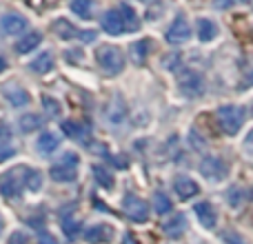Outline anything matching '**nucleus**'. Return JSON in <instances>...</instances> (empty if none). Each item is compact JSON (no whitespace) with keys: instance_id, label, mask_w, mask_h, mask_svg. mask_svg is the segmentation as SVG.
I'll list each match as a JSON object with an SVG mask.
<instances>
[{"instance_id":"39448f33","label":"nucleus","mask_w":253,"mask_h":244,"mask_svg":"<svg viewBox=\"0 0 253 244\" xmlns=\"http://www.w3.org/2000/svg\"><path fill=\"white\" fill-rule=\"evenodd\" d=\"M178 89L189 98H196L202 93V76L193 69H180L178 74Z\"/></svg>"},{"instance_id":"2eb2a0df","label":"nucleus","mask_w":253,"mask_h":244,"mask_svg":"<svg viewBox=\"0 0 253 244\" xmlns=\"http://www.w3.org/2000/svg\"><path fill=\"white\" fill-rule=\"evenodd\" d=\"M102 29L107 31L109 36H120L125 31V22L123 18H120L118 11H107L105 16H102Z\"/></svg>"},{"instance_id":"c9c22d12","label":"nucleus","mask_w":253,"mask_h":244,"mask_svg":"<svg viewBox=\"0 0 253 244\" xmlns=\"http://www.w3.org/2000/svg\"><path fill=\"white\" fill-rule=\"evenodd\" d=\"M245 151L247 153H253V129L247 133V138H245Z\"/></svg>"},{"instance_id":"79ce46f5","label":"nucleus","mask_w":253,"mask_h":244,"mask_svg":"<svg viewBox=\"0 0 253 244\" xmlns=\"http://www.w3.org/2000/svg\"><path fill=\"white\" fill-rule=\"evenodd\" d=\"M4 67H7V60H4V58L0 56V71H4Z\"/></svg>"},{"instance_id":"f03ea898","label":"nucleus","mask_w":253,"mask_h":244,"mask_svg":"<svg viewBox=\"0 0 253 244\" xmlns=\"http://www.w3.org/2000/svg\"><path fill=\"white\" fill-rule=\"evenodd\" d=\"M78 164H80V158L76 153H71V151L62 153L60 160L51 166V178L56 182H74L78 178V171H76Z\"/></svg>"},{"instance_id":"2f4dec72","label":"nucleus","mask_w":253,"mask_h":244,"mask_svg":"<svg viewBox=\"0 0 253 244\" xmlns=\"http://www.w3.org/2000/svg\"><path fill=\"white\" fill-rule=\"evenodd\" d=\"M222 240H224V244H249L247 242V238H242L238 231H224Z\"/></svg>"},{"instance_id":"a19ab883","label":"nucleus","mask_w":253,"mask_h":244,"mask_svg":"<svg viewBox=\"0 0 253 244\" xmlns=\"http://www.w3.org/2000/svg\"><path fill=\"white\" fill-rule=\"evenodd\" d=\"M2 231H4V218H2V213H0V236H2Z\"/></svg>"},{"instance_id":"f704fd0d","label":"nucleus","mask_w":253,"mask_h":244,"mask_svg":"<svg viewBox=\"0 0 253 244\" xmlns=\"http://www.w3.org/2000/svg\"><path fill=\"white\" fill-rule=\"evenodd\" d=\"M11 140V131L7 124H0V144H7Z\"/></svg>"},{"instance_id":"1a4fd4ad","label":"nucleus","mask_w":253,"mask_h":244,"mask_svg":"<svg viewBox=\"0 0 253 244\" xmlns=\"http://www.w3.org/2000/svg\"><path fill=\"white\" fill-rule=\"evenodd\" d=\"M114 227L111 224H105V222H98V224H91L89 229H84V240L89 244H107L114 240Z\"/></svg>"},{"instance_id":"4be33fe9","label":"nucleus","mask_w":253,"mask_h":244,"mask_svg":"<svg viewBox=\"0 0 253 244\" xmlns=\"http://www.w3.org/2000/svg\"><path fill=\"white\" fill-rule=\"evenodd\" d=\"M60 147V140H58V135L56 133H42L38 138V142H36V149H38L40 153H53L56 149Z\"/></svg>"},{"instance_id":"b1692460","label":"nucleus","mask_w":253,"mask_h":244,"mask_svg":"<svg viewBox=\"0 0 253 244\" xmlns=\"http://www.w3.org/2000/svg\"><path fill=\"white\" fill-rule=\"evenodd\" d=\"M91 173H93V180H96V182L100 184L102 189H114V187H116V182H114V175H111L109 171L105 169V166H100V164H93V166H91Z\"/></svg>"},{"instance_id":"4c0bfd02","label":"nucleus","mask_w":253,"mask_h":244,"mask_svg":"<svg viewBox=\"0 0 253 244\" xmlns=\"http://www.w3.org/2000/svg\"><path fill=\"white\" fill-rule=\"evenodd\" d=\"M213 4L218 9H227V7H231V4H236V0H213Z\"/></svg>"},{"instance_id":"20e7f679","label":"nucleus","mask_w":253,"mask_h":244,"mask_svg":"<svg viewBox=\"0 0 253 244\" xmlns=\"http://www.w3.org/2000/svg\"><path fill=\"white\" fill-rule=\"evenodd\" d=\"M123 209H125L126 218H131L133 222H147L149 220L147 202H144L140 196H135V193H126L123 198Z\"/></svg>"},{"instance_id":"9d476101","label":"nucleus","mask_w":253,"mask_h":244,"mask_svg":"<svg viewBox=\"0 0 253 244\" xmlns=\"http://www.w3.org/2000/svg\"><path fill=\"white\" fill-rule=\"evenodd\" d=\"M193 213H196L198 222L202 224L205 229H209V231H213L215 224H218V211L213 209V204L211 202H198L196 206H193Z\"/></svg>"},{"instance_id":"7c9ffc66","label":"nucleus","mask_w":253,"mask_h":244,"mask_svg":"<svg viewBox=\"0 0 253 244\" xmlns=\"http://www.w3.org/2000/svg\"><path fill=\"white\" fill-rule=\"evenodd\" d=\"M107 118L114 122V124H120V122L125 120V107L120 105V98H118V102H116V105L107 111Z\"/></svg>"},{"instance_id":"bb28decb","label":"nucleus","mask_w":253,"mask_h":244,"mask_svg":"<svg viewBox=\"0 0 253 244\" xmlns=\"http://www.w3.org/2000/svg\"><path fill=\"white\" fill-rule=\"evenodd\" d=\"M25 187L29 189L31 193H38L40 189H42V173H40V171H34V169H27Z\"/></svg>"},{"instance_id":"473e14b6","label":"nucleus","mask_w":253,"mask_h":244,"mask_svg":"<svg viewBox=\"0 0 253 244\" xmlns=\"http://www.w3.org/2000/svg\"><path fill=\"white\" fill-rule=\"evenodd\" d=\"M27 242H29V238H27L25 231H16L9 238V244H27Z\"/></svg>"},{"instance_id":"f3484780","label":"nucleus","mask_w":253,"mask_h":244,"mask_svg":"<svg viewBox=\"0 0 253 244\" xmlns=\"http://www.w3.org/2000/svg\"><path fill=\"white\" fill-rule=\"evenodd\" d=\"M4 98H7L13 107H27L29 100H31L29 93H27V89L16 87V84H7V87H4Z\"/></svg>"},{"instance_id":"cd10ccee","label":"nucleus","mask_w":253,"mask_h":244,"mask_svg":"<svg viewBox=\"0 0 253 244\" xmlns=\"http://www.w3.org/2000/svg\"><path fill=\"white\" fill-rule=\"evenodd\" d=\"M40 124H42V122H40V118L36 114H25L18 120V126H20L22 133H31V131H36Z\"/></svg>"},{"instance_id":"a878e982","label":"nucleus","mask_w":253,"mask_h":244,"mask_svg":"<svg viewBox=\"0 0 253 244\" xmlns=\"http://www.w3.org/2000/svg\"><path fill=\"white\" fill-rule=\"evenodd\" d=\"M60 222H62V229H65V236L67 238H76V236H78L80 222L74 218V213H60Z\"/></svg>"},{"instance_id":"c756f323","label":"nucleus","mask_w":253,"mask_h":244,"mask_svg":"<svg viewBox=\"0 0 253 244\" xmlns=\"http://www.w3.org/2000/svg\"><path fill=\"white\" fill-rule=\"evenodd\" d=\"M42 109L47 111L49 118H56V116H60V105H58L56 98L44 96V98H42Z\"/></svg>"},{"instance_id":"58836bf2","label":"nucleus","mask_w":253,"mask_h":244,"mask_svg":"<svg viewBox=\"0 0 253 244\" xmlns=\"http://www.w3.org/2000/svg\"><path fill=\"white\" fill-rule=\"evenodd\" d=\"M38 244H58V240H56V238H51V236H42Z\"/></svg>"},{"instance_id":"ddd939ff","label":"nucleus","mask_w":253,"mask_h":244,"mask_svg":"<svg viewBox=\"0 0 253 244\" xmlns=\"http://www.w3.org/2000/svg\"><path fill=\"white\" fill-rule=\"evenodd\" d=\"M60 126H62V131H65V133L69 135L71 140H76V142H80V144H89V138H91V131H89L87 126H83L80 122L65 120Z\"/></svg>"},{"instance_id":"aec40b11","label":"nucleus","mask_w":253,"mask_h":244,"mask_svg":"<svg viewBox=\"0 0 253 244\" xmlns=\"http://www.w3.org/2000/svg\"><path fill=\"white\" fill-rule=\"evenodd\" d=\"M151 204H153V211H156L158 215H167V213H171V211H173V202H171V198L167 196V193H162V191L153 193Z\"/></svg>"},{"instance_id":"dca6fc26","label":"nucleus","mask_w":253,"mask_h":244,"mask_svg":"<svg viewBox=\"0 0 253 244\" xmlns=\"http://www.w3.org/2000/svg\"><path fill=\"white\" fill-rule=\"evenodd\" d=\"M196 31H198V40L211 42V40H215V36H218V25H215L213 20H209V18H200V20L196 22Z\"/></svg>"},{"instance_id":"72a5a7b5","label":"nucleus","mask_w":253,"mask_h":244,"mask_svg":"<svg viewBox=\"0 0 253 244\" xmlns=\"http://www.w3.org/2000/svg\"><path fill=\"white\" fill-rule=\"evenodd\" d=\"M78 38L83 40V42H93V40H96V31H93V29H84V31H80V34H78Z\"/></svg>"},{"instance_id":"c85d7f7f","label":"nucleus","mask_w":253,"mask_h":244,"mask_svg":"<svg viewBox=\"0 0 253 244\" xmlns=\"http://www.w3.org/2000/svg\"><path fill=\"white\" fill-rule=\"evenodd\" d=\"M147 49H149V42H144V40H140V42H135L133 47H131V56H133V60L138 62V65L144 62V58H147Z\"/></svg>"},{"instance_id":"e433bc0d","label":"nucleus","mask_w":253,"mask_h":244,"mask_svg":"<svg viewBox=\"0 0 253 244\" xmlns=\"http://www.w3.org/2000/svg\"><path fill=\"white\" fill-rule=\"evenodd\" d=\"M189 138H191V147H196V149H202V147H205V142H202L200 135H198V140H196V131H191V135H189Z\"/></svg>"},{"instance_id":"7ed1b4c3","label":"nucleus","mask_w":253,"mask_h":244,"mask_svg":"<svg viewBox=\"0 0 253 244\" xmlns=\"http://www.w3.org/2000/svg\"><path fill=\"white\" fill-rule=\"evenodd\" d=\"M96 60L109 76H118L125 69V56L118 47H100L96 51Z\"/></svg>"},{"instance_id":"f8f14e48","label":"nucleus","mask_w":253,"mask_h":244,"mask_svg":"<svg viewBox=\"0 0 253 244\" xmlns=\"http://www.w3.org/2000/svg\"><path fill=\"white\" fill-rule=\"evenodd\" d=\"M173 191L178 193L180 200H191L196 193H200V187H198L196 180H191L189 175H178V178L173 180Z\"/></svg>"},{"instance_id":"6ab92c4d","label":"nucleus","mask_w":253,"mask_h":244,"mask_svg":"<svg viewBox=\"0 0 253 244\" xmlns=\"http://www.w3.org/2000/svg\"><path fill=\"white\" fill-rule=\"evenodd\" d=\"M118 13H120V18H123L126 31H138L140 20H138V16H135V11H133V7H131V4L123 2V4H120V9H118Z\"/></svg>"},{"instance_id":"0eeeda50","label":"nucleus","mask_w":253,"mask_h":244,"mask_svg":"<svg viewBox=\"0 0 253 244\" xmlns=\"http://www.w3.org/2000/svg\"><path fill=\"white\" fill-rule=\"evenodd\" d=\"M27 166H16V169L7 171V173H2V178H0V193H2L4 198H16L20 196V173H25Z\"/></svg>"},{"instance_id":"f257e3e1","label":"nucleus","mask_w":253,"mask_h":244,"mask_svg":"<svg viewBox=\"0 0 253 244\" xmlns=\"http://www.w3.org/2000/svg\"><path fill=\"white\" fill-rule=\"evenodd\" d=\"M218 120L224 133L236 135L245 124V109L240 105H222L218 109Z\"/></svg>"},{"instance_id":"6e6552de","label":"nucleus","mask_w":253,"mask_h":244,"mask_svg":"<svg viewBox=\"0 0 253 244\" xmlns=\"http://www.w3.org/2000/svg\"><path fill=\"white\" fill-rule=\"evenodd\" d=\"M189 38H191V27H189L187 18L178 16L173 22H171L169 29H167V42H171V44H184Z\"/></svg>"},{"instance_id":"9b49d317","label":"nucleus","mask_w":253,"mask_h":244,"mask_svg":"<svg viewBox=\"0 0 253 244\" xmlns=\"http://www.w3.org/2000/svg\"><path fill=\"white\" fill-rule=\"evenodd\" d=\"M27 29V18L18 16V13H4L0 16V31L4 36H16Z\"/></svg>"},{"instance_id":"4468645a","label":"nucleus","mask_w":253,"mask_h":244,"mask_svg":"<svg viewBox=\"0 0 253 244\" xmlns=\"http://www.w3.org/2000/svg\"><path fill=\"white\" fill-rule=\"evenodd\" d=\"M184 231H187V215L184 213H175L169 222L162 224V233H165L167 238H173V240L184 236Z\"/></svg>"},{"instance_id":"412c9836","label":"nucleus","mask_w":253,"mask_h":244,"mask_svg":"<svg viewBox=\"0 0 253 244\" xmlns=\"http://www.w3.org/2000/svg\"><path fill=\"white\" fill-rule=\"evenodd\" d=\"M31 71H36V74H47V71L53 69V56L51 51H42L38 53V58L36 60H31Z\"/></svg>"},{"instance_id":"393cba45","label":"nucleus","mask_w":253,"mask_h":244,"mask_svg":"<svg viewBox=\"0 0 253 244\" xmlns=\"http://www.w3.org/2000/svg\"><path fill=\"white\" fill-rule=\"evenodd\" d=\"M69 9L74 11V16H78V18H83V20H87V18H91L93 2H91V0H71Z\"/></svg>"},{"instance_id":"ea45409f","label":"nucleus","mask_w":253,"mask_h":244,"mask_svg":"<svg viewBox=\"0 0 253 244\" xmlns=\"http://www.w3.org/2000/svg\"><path fill=\"white\" fill-rule=\"evenodd\" d=\"M123 244H138V242H135V238L131 236V233H125V238H123Z\"/></svg>"},{"instance_id":"a211bd4d","label":"nucleus","mask_w":253,"mask_h":244,"mask_svg":"<svg viewBox=\"0 0 253 244\" xmlns=\"http://www.w3.org/2000/svg\"><path fill=\"white\" fill-rule=\"evenodd\" d=\"M40 42H42V34H40V31H29V34L22 36L20 42L16 44V51L18 53H29V51H34V49H38Z\"/></svg>"},{"instance_id":"423d86ee","label":"nucleus","mask_w":253,"mask_h":244,"mask_svg":"<svg viewBox=\"0 0 253 244\" xmlns=\"http://www.w3.org/2000/svg\"><path fill=\"white\" fill-rule=\"evenodd\" d=\"M227 171H229L227 162L218 156H207V158L200 160V173L205 175L207 180H215V182H220V180H224Z\"/></svg>"},{"instance_id":"5701e85b","label":"nucleus","mask_w":253,"mask_h":244,"mask_svg":"<svg viewBox=\"0 0 253 244\" xmlns=\"http://www.w3.org/2000/svg\"><path fill=\"white\" fill-rule=\"evenodd\" d=\"M53 31H56L58 36H60L62 40H71V38H78L80 29H76L74 25H71L69 20H65V18H60V20L53 22Z\"/></svg>"},{"instance_id":"37998d69","label":"nucleus","mask_w":253,"mask_h":244,"mask_svg":"<svg viewBox=\"0 0 253 244\" xmlns=\"http://www.w3.org/2000/svg\"><path fill=\"white\" fill-rule=\"evenodd\" d=\"M140 2H144V0H140Z\"/></svg>"}]
</instances>
